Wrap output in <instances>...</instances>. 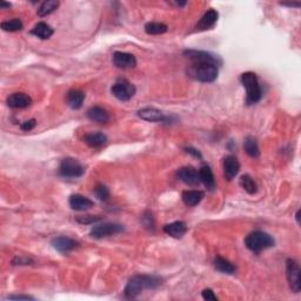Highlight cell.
Instances as JSON below:
<instances>
[{"label": "cell", "instance_id": "cell-1", "mask_svg": "<svg viewBox=\"0 0 301 301\" xmlns=\"http://www.w3.org/2000/svg\"><path fill=\"white\" fill-rule=\"evenodd\" d=\"M163 279L158 276H151V274H137L128 280L124 290V296L128 299L137 298L146 290H155L161 286Z\"/></svg>", "mask_w": 301, "mask_h": 301}, {"label": "cell", "instance_id": "cell-2", "mask_svg": "<svg viewBox=\"0 0 301 301\" xmlns=\"http://www.w3.org/2000/svg\"><path fill=\"white\" fill-rule=\"evenodd\" d=\"M219 67L213 63H191L187 73L200 83H213L218 78Z\"/></svg>", "mask_w": 301, "mask_h": 301}, {"label": "cell", "instance_id": "cell-3", "mask_svg": "<svg viewBox=\"0 0 301 301\" xmlns=\"http://www.w3.org/2000/svg\"><path fill=\"white\" fill-rule=\"evenodd\" d=\"M240 80L246 89V92H247V96H246L247 105H255V103L260 101L263 91H261L257 74L253 72H245L241 74Z\"/></svg>", "mask_w": 301, "mask_h": 301}, {"label": "cell", "instance_id": "cell-4", "mask_svg": "<svg viewBox=\"0 0 301 301\" xmlns=\"http://www.w3.org/2000/svg\"><path fill=\"white\" fill-rule=\"evenodd\" d=\"M245 245L251 252L259 254L267 248L273 247L274 239L266 232L254 231L245 238Z\"/></svg>", "mask_w": 301, "mask_h": 301}, {"label": "cell", "instance_id": "cell-5", "mask_svg": "<svg viewBox=\"0 0 301 301\" xmlns=\"http://www.w3.org/2000/svg\"><path fill=\"white\" fill-rule=\"evenodd\" d=\"M125 231V227L120 224H115V222H105V224H99L93 226L91 229L90 235L95 239H102L112 237V235L120 234Z\"/></svg>", "mask_w": 301, "mask_h": 301}, {"label": "cell", "instance_id": "cell-6", "mask_svg": "<svg viewBox=\"0 0 301 301\" xmlns=\"http://www.w3.org/2000/svg\"><path fill=\"white\" fill-rule=\"evenodd\" d=\"M286 278L292 292L299 293L301 291V271L299 264L293 259L286 260Z\"/></svg>", "mask_w": 301, "mask_h": 301}, {"label": "cell", "instance_id": "cell-7", "mask_svg": "<svg viewBox=\"0 0 301 301\" xmlns=\"http://www.w3.org/2000/svg\"><path fill=\"white\" fill-rule=\"evenodd\" d=\"M85 170L79 161L73 158H65L61 160L59 166V174L65 178H79L82 177Z\"/></svg>", "mask_w": 301, "mask_h": 301}, {"label": "cell", "instance_id": "cell-8", "mask_svg": "<svg viewBox=\"0 0 301 301\" xmlns=\"http://www.w3.org/2000/svg\"><path fill=\"white\" fill-rule=\"evenodd\" d=\"M112 95L120 101H128L135 95V87L126 79H119L111 89Z\"/></svg>", "mask_w": 301, "mask_h": 301}, {"label": "cell", "instance_id": "cell-9", "mask_svg": "<svg viewBox=\"0 0 301 301\" xmlns=\"http://www.w3.org/2000/svg\"><path fill=\"white\" fill-rule=\"evenodd\" d=\"M184 56L189 58L191 63H213L216 64L218 66H221L222 60L218 56L211 53V52L206 51H198V50H185L184 51Z\"/></svg>", "mask_w": 301, "mask_h": 301}, {"label": "cell", "instance_id": "cell-10", "mask_svg": "<svg viewBox=\"0 0 301 301\" xmlns=\"http://www.w3.org/2000/svg\"><path fill=\"white\" fill-rule=\"evenodd\" d=\"M138 115L142 120L148 122H167V124H171V121H172L171 116L166 115L165 113L159 111V109L153 107H145L140 109L138 112Z\"/></svg>", "mask_w": 301, "mask_h": 301}, {"label": "cell", "instance_id": "cell-11", "mask_svg": "<svg viewBox=\"0 0 301 301\" xmlns=\"http://www.w3.org/2000/svg\"><path fill=\"white\" fill-rule=\"evenodd\" d=\"M113 64L120 70H131L137 66V58L127 52H114L113 53Z\"/></svg>", "mask_w": 301, "mask_h": 301}, {"label": "cell", "instance_id": "cell-12", "mask_svg": "<svg viewBox=\"0 0 301 301\" xmlns=\"http://www.w3.org/2000/svg\"><path fill=\"white\" fill-rule=\"evenodd\" d=\"M177 176L189 186H198L200 184L199 172L192 166H184L178 170Z\"/></svg>", "mask_w": 301, "mask_h": 301}, {"label": "cell", "instance_id": "cell-13", "mask_svg": "<svg viewBox=\"0 0 301 301\" xmlns=\"http://www.w3.org/2000/svg\"><path fill=\"white\" fill-rule=\"evenodd\" d=\"M7 105L14 109L27 108L32 105V98L28 95H26V93L15 92L12 93L7 98Z\"/></svg>", "mask_w": 301, "mask_h": 301}, {"label": "cell", "instance_id": "cell-14", "mask_svg": "<svg viewBox=\"0 0 301 301\" xmlns=\"http://www.w3.org/2000/svg\"><path fill=\"white\" fill-rule=\"evenodd\" d=\"M53 248L60 253H69V252L76 250L79 246V242L69 237H57L51 241Z\"/></svg>", "mask_w": 301, "mask_h": 301}, {"label": "cell", "instance_id": "cell-15", "mask_svg": "<svg viewBox=\"0 0 301 301\" xmlns=\"http://www.w3.org/2000/svg\"><path fill=\"white\" fill-rule=\"evenodd\" d=\"M70 207L73 211L78 212H84L87 209L92 208L93 207V201L87 197H84L82 194H72L69 199Z\"/></svg>", "mask_w": 301, "mask_h": 301}, {"label": "cell", "instance_id": "cell-16", "mask_svg": "<svg viewBox=\"0 0 301 301\" xmlns=\"http://www.w3.org/2000/svg\"><path fill=\"white\" fill-rule=\"evenodd\" d=\"M240 171V164L234 155H227L224 159V177L226 180L231 181L238 176Z\"/></svg>", "mask_w": 301, "mask_h": 301}, {"label": "cell", "instance_id": "cell-17", "mask_svg": "<svg viewBox=\"0 0 301 301\" xmlns=\"http://www.w3.org/2000/svg\"><path fill=\"white\" fill-rule=\"evenodd\" d=\"M219 18V13L215 9H209L205 14L202 15L198 24H197V30L198 31H206L209 28L214 27Z\"/></svg>", "mask_w": 301, "mask_h": 301}, {"label": "cell", "instance_id": "cell-18", "mask_svg": "<svg viewBox=\"0 0 301 301\" xmlns=\"http://www.w3.org/2000/svg\"><path fill=\"white\" fill-rule=\"evenodd\" d=\"M84 100H85V93L82 90L72 89L66 95V102L72 109L82 108Z\"/></svg>", "mask_w": 301, "mask_h": 301}, {"label": "cell", "instance_id": "cell-19", "mask_svg": "<svg viewBox=\"0 0 301 301\" xmlns=\"http://www.w3.org/2000/svg\"><path fill=\"white\" fill-rule=\"evenodd\" d=\"M205 197V193L200 190H187L184 191L181 194V199H183L184 203L189 207L197 206Z\"/></svg>", "mask_w": 301, "mask_h": 301}, {"label": "cell", "instance_id": "cell-20", "mask_svg": "<svg viewBox=\"0 0 301 301\" xmlns=\"http://www.w3.org/2000/svg\"><path fill=\"white\" fill-rule=\"evenodd\" d=\"M164 232L174 239H181L187 232V226L184 221H174L164 226Z\"/></svg>", "mask_w": 301, "mask_h": 301}, {"label": "cell", "instance_id": "cell-21", "mask_svg": "<svg viewBox=\"0 0 301 301\" xmlns=\"http://www.w3.org/2000/svg\"><path fill=\"white\" fill-rule=\"evenodd\" d=\"M86 116L91 121L99 122V124H106L109 121V114L105 108L100 106H93L86 113Z\"/></svg>", "mask_w": 301, "mask_h": 301}, {"label": "cell", "instance_id": "cell-22", "mask_svg": "<svg viewBox=\"0 0 301 301\" xmlns=\"http://www.w3.org/2000/svg\"><path fill=\"white\" fill-rule=\"evenodd\" d=\"M84 141L92 148H101L107 144V137L100 132H95V133H89L84 137Z\"/></svg>", "mask_w": 301, "mask_h": 301}, {"label": "cell", "instance_id": "cell-23", "mask_svg": "<svg viewBox=\"0 0 301 301\" xmlns=\"http://www.w3.org/2000/svg\"><path fill=\"white\" fill-rule=\"evenodd\" d=\"M199 178H200V183H202L209 191H213L215 189V178H214V174L212 172L211 167L205 165V166L200 168Z\"/></svg>", "mask_w": 301, "mask_h": 301}, {"label": "cell", "instance_id": "cell-24", "mask_svg": "<svg viewBox=\"0 0 301 301\" xmlns=\"http://www.w3.org/2000/svg\"><path fill=\"white\" fill-rule=\"evenodd\" d=\"M31 34L45 40V39L52 37V34H53V28H52L50 25L45 24V22H38V24L32 28Z\"/></svg>", "mask_w": 301, "mask_h": 301}, {"label": "cell", "instance_id": "cell-25", "mask_svg": "<svg viewBox=\"0 0 301 301\" xmlns=\"http://www.w3.org/2000/svg\"><path fill=\"white\" fill-rule=\"evenodd\" d=\"M214 267L215 270L225 274H233L235 272V266L231 261L222 257H216L214 259Z\"/></svg>", "mask_w": 301, "mask_h": 301}, {"label": "cell", "instance_id": "cell-26", "mask_svg": "<svg viewBox=\"0 0 301 301\" xmlns=\"http://www.w3.org/2000/svg\"><path fill=\"white\" fill-rule=\"evenodd\" d=\"M244 148L246 153L250 155L251 158H254V159L259 158V155H260V148H259L258 142L253 137H247L245 139Z\"/></svg>", "mask_w": 301, "mask_h": 301}, {"label": "cell", "instance_id": "cell-27", "mask_svg": "<svg viewBox=\"0 0 301 301\" xmlns=\"http://www.w3.org/2000/svg\"><path fill=\"white\" fill-rule=\"evenodd\" d=\"M59 7V1L57 0H47L44 1L38 8V15L39 17H47L51 13H53L56 9Z\"/></svg>", "mask_w": 301, "mask_h": 301}, {"label": "cell", "instance_id": "cell-28", "mask_svg": "<svg viewBox=\"0 0 301 301\" xmlns=\"http://www.w3.org/2000/svg\"><path fill=\"white\" fill-rule=\"evenodd\" d=\"M240 186L248 194H255L258 192L257 183H255L253 178L248 176V174H244V176L240 178Z\"/></svg>", "mask_w": 301, "mask_h": 301}, {"label": "cell", "instance_id": "cell-29", "mask_svg": "<svg viewBox=\"0 0 301 301\" xmlns=\"http://www.w3.org/2000/svg\"><path fill=\"white\" fill-rule=\"evenodd\" d=\"M167 25L163 22H148L145 25V32L150 35H159L167 32Z\"/></svg>", "mask_w": 301, "mask_h": 301}, {"label": "cell", "instance_id": "cell-30", "mask_svg": "<svg viewBox=\"0 0 301 301\" xmlns=\"http://www.w3.org/2000/svg\"><path fill=\"white\" fill-rule=\"evenodd\" d=\"M24 25L20 19H12V20L1 22V28L6 32H18L21 31Z\"/></svg>", "mask_w": 301, "mask_h": 301}, {"label": "cell", "instance_id": "cell-31", "mask_svg": "<svg viewBox=\"0 0 301 301\" xmlns=\"http://www.w3.org/2000/svg\"><path fill=\"white\" fill-rule=\"evenodd\" d=\"M93 193L96 194V197L101 201H107L111 197V193H109V190L107 189V186L103 185V184L99 183L95 186V190H93Z\"/></svg>", "mask_w": 301, "mask_h": 301}, {"label": "cell", "instance_id": "cell-32", "mask_svg": "<svg viewBox=\"0 0 301 301\" xmlns=\"http://www.w3.org/2000/svg\"><path fill=\"white\" fill-rule=\"evenodd\" d=\"M141 224L150 232H154V219L150 211H145L141 215Z\"/></svg>", "mask_w": 301, "mask_h": 301}, {"label": "cell", "instance_id": "cell-33", "mask_svg": "<svg viewBox=\"0 0 301 301\" xmlns=\"http://www.w3.org/2000/svg\"><path fill=\"white\" fill-rule=\"evenodd\" d=\"M77 222H79V224L82 225H91V224H96V222L101 221L102 218L99 215H82V216H78L76 219Z\"/></svg>", "mask_w": 301, "mask_h": 301}, {"label": "cell", "instance_id": "cell-34", "mask_svg": "<svg viewBox=\"0 0 301 301\" xmlns=\"http://www.w3.org/2000/svg\"><path fill=\"white\" fill-rule=\"evenodd\" d=\"M202 298L207 301H218V297L215 296L211 289H206L202 291Z\"/></svg>", "mask_w": 301, "mask_h": 301}, {"label": "cell", "instance_id": "cell-35", "mask_svg": "<svg viewBox=\"0 0 301 301\" xmlns=\"http://www.w3.org/2000/svg\"><path fill=\"white\" fill-rule=\"evenodd\" d=\"M35 125H37V121H35V119H31V120H27L25 122H22V124L20 125V128L22 129V131H32L35 127Z\"/></svg>", "mask_w": 301, "mask_h": 301}, {"label": "cell", "instance_id": "cell-36", "mask_svg": "<svg viewBox=\"0 0 301 301\" xmlns=\"http://www.w3.org/2000/svg\"><path fill=\"white\" fill-rule=\"evenodd\" d=\"M185 151H186L187 153H189V154L193 155L194 158H199V159H201V158H202L201 153H200V152H199L198 150H197V148H194V147H191V146H189V147H186V148H185Z\"/></svg>", "mask_w": 301, "mask_h": 301}, {"label": "cell", "instance_id": "cell-37", "mask_svg": "<svg viewBox=\"0 0 301 301\" xmlns=\"http://www.w3.org/2000/svg\"><path fill=\"white\" fill-rule=\"evenodd\" d=\"M9 300H34L33 297L24 296V294H19V296H9L7 297Z\"/></svg>", "mask_w": 301, "mask_h": 301}, {"label": "cell", "instance_id": "cell-38", "mask_svg": "<svg viewBox=\"0 0 301 301\" xmlns=\"http://www.w3.org/2000/svg\"><path fill=\"white\" fill-rule=\"evenodd\" d=\"M281 6H287V7H296L299 8L301 4L300 2H280Z\"/></svg>", "mask_w": 301, "mask_h": 301}, {"label": "cell", "instance_id": "cell-39", "mask_svg": "<svg viewBox=\"0 0 301 301\" xmlns=\"http://www.w3.org/2000/svg\"><path fill=\"white\" fill-rule=\"evenodd\" d=\"M172 4L178 6V7H184V6L187 5V2L186 1H174V2H172Z\"/></svg>", "mask_w": 301, "mask_h": 301}, {"label": "cell", "instance_id": "cell-40", "mask_svg": "<svg viewBox=\"0 0 301 301\" xmlns=\"http://www.w3.org/2000/svg\"><path fill=\"white\" fill-rule=\"evenodd\" d=\"M0 7H1V8H9V7H11V4H8V2H5V1H1V2H0Z\"/></svg>", "mask_w": 301, "mask_h": 301}, {"label": "cell", "instance_id": "cell-41", "mask_svg": "<svg viewBox=\"0 0 301 301\" xmlns=\"http://www.w3.org/2000/svg\"><path fill=\"white\" fill-rule=\"evenodd\" d=\"M296 219H297L298 225H300V211H298V212H297V214H296Z\"/></svg>", "mask_w": 301, "mask_h": 301}]
</instances>
